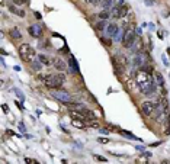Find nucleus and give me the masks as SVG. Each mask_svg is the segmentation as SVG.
Segmentation results:
<instances>
[{
    "label": "nucleus",
    "instance_id": "6ab92c4d",
    "mask_svg": "<svg viewBox=\"0 0 170 164\" xmlns=\"http://www.w3.org/2000/svg\"><path fill=\"white\" fill-rule=\"evenodd\" d=\"M119 13H121V17H124L127 13H128V6L127 5H122V6H119Z\"/></svg>",
    "mask_w": 170,
    "mask_h": 164
},
{
    "label": "nucleus",
    "instance_id": "7c9ffc66",
    "mask_svg": "<svg viewBox=\"0 0 170 164\" xmlns=\"http://www.w3.org/2000/svg\"><path fill=\"white\" fill-rule=\"evenodd\" d=\"M19 131H20V132H25V131H26V129H25V125H24L22 122L19 123Z\"/></svg>",
    "mask_w": 170,
    "mask_h": 164
},
{
    "label": "nucleus",
    "instance_id": "6e6552de",
    "mask_svg": "<svg viewBox=\"0 0 170 164\" xmlns=\"http://www.w3.org/2000/svg\"><path fill=\"white\" fill-rule=\"evenodd\" d=\"M106 32L109 36H116L118 35V25L116 23H109L106 28Z\"/></svg>",
    "mask_w": 170,
    "mask_h": 164
},
{
    "label": "nucleus",
    "instance_id": "dca6fc26",
    "mask_svg": "<svg viewBox=\"0 0 170 164\" xmlns=\"http://www.w3.org/2000/svg\"><path fill=\"white\" fill-rule=\"evenodd\" d=\"M81 112H83L84 115L87 116V118H90L92 121H93V119H96V116H95V113H93L92 110H89V109H86V107H83V110H81Z\"/></svg>",
    "mask_w": 170,
    "mask_h": 164
},
{
    "label": "nucleus",
    "instance_id": "f704fd0d",
    "mask_svg": "<svg viewBox=\"0 0 170 164\" xmlns=\"http://www.w3.org/2000/svg\"><path fill=\"white\" fill-rule=\"evenodd\" d=\"M146 5H147V6H151V5H153V0H147Z\"/></svg>",
    "mask_w": 170,
    "mask_h": 164
},
{
    "label": "nucleus",
    "instance_id": "4468645a",
    "mask_svg": "<svg viewBox=\"0 0 170 164\" xmlns=\"http://www.w3.org/2000/svg\"><path fill=\"white\" fill-rule=\"evenodd\" d=\"M111 16L115 17V19H121V13H119V6H113L112 9H111Z\"/></svg>",
    "mask_w": 170,
    "mask_h": 164
},
{
    "label": "nucleus",
    "instance_id": "39448f33",
    "mask_svg": "<svg viewBox=\"0 0 170 164\" xmlns=\"http://www.w3.org/2000/svg\"><path fill=\"white\" fill-rule=\"evenodd\" d=\"M52 97L57 99V100H60V102H63V103H67V102H70V100H71V94H70L67 90H60V89H55V91L52 93Z\"/></svg>",
    "mask_w": 170,
    "mask_h": 164
},
{
    "label": "nucleus",
    "instance_id": "5701e85b",
    "mask_svg": "<svg viewBox=\"0 0 170 164\" xmlns=\"http://www.w3.org/2000/svg\"><path fill=\"white\" fill-rule=\"evenodd\" d=\"M38 58H39V61H41V63H42V64H45V66H48V64H49V60H48V57H45L44 54H41V55H39V57H38Z\"/></svg>",
    "mask_w": 170,
    "mask_h": 164
},
{
    "label": "nucleus",
    "instance_id": "473e14b6",
    "mask_svg": "<svg viewBox=\"0 0 170 164\" xmlns=\"http://www.w3.org/2000/svg\"><path fill=\"white\" fill-rule=\"evenodd\" d=\"M28 31H29V33H31L32 36H35V31H33V28H32V26H31V28H29Z\"/></svg>",
    "mask_w": 170,
    "mask_h": 164
},
{
    "label": "nucleus",
    "instance_id": "f03ea898",
    "mask_svg": "<svg viewBox=\"0 0 170 164\" xmlns=\"http://www.w3.org/2000/svg\"><path fill=\"white\" fill-rule=\"evenodd\" d=\"M65 82V76L63 73H55V74H48V76H45L44 77V83H45V86L48 87V89H52V90H55V89H60Z\"/></svg>",
    "mask_w": 170,
    "mask_h": 164
},
{
    "label": "nucleus",
    "instance_id": "f8f14e48",
    "mask_svg": "<svg viewBox=\"0 0 170 164\" xmlns=\"http://www.w3.org/2000/svg\"><path fill=\"white\" fill-rule=\"evenodd\" d=\"M9 33H10V36H12L13 39H20V38H22V32H20L17 28H12Z\"/></svg>",
    "mask_w": 170,
    "mask_h": 164
},
{
    "label": "nucleus",
    "instance_id": "c756f323",
    "mask_svg": "<svg viewBox=\"0 0 170 164\" xmlns=\"http://www.w3.org/2000/svg\"><path fill=\"white\" fill-rule=\"evenodd\" d=\"M102 42L106 44L108 47H112V41H109V39H106V38H102Z\"/></svg>",
    "mask_w": 170,
    "mask_h": 164
},
{
    "label": "nucleus",
    "instance_id": "1a4fd4ad",
    "mask_svg": "<svg viewBox=\"0 0 170 164\" xmlns=\"http://www.w3.org/2000/svg\"><path fill=\"white\" fill-rule=\"evenodd\" d=\"M68 70H71L73 73H79V66H77L76 58L73 55H70V58H68Z\"/></svg>",
    "mask_w": 170,
    "mask_h": 164
},
{
    "label": "nucleus",
    "instance_id": "c85d7f7f",
    "mask_svg": "<svg viewBox=\"0 0 170 164\" xmlns=\"http://www.w3.org/2000/svg\"><path fill=\"white\" fill-rule=\"evenodd\" d=\"M95 158H96L97 161H103V163H106V161H108V160H106L103 156H95Z\"/></svg>",
    "mask_w": 170,
    "mask_h": 164
},
{
    "label": "nucleus",
    "instance_id": "f257e3e1",
    "mask_svg": "<svg viewBox=\"0 0 170 164\" xmlns=\"http://www.w3.org/2000/svg\"><path fill=\"white\" fill-rule=\"evenodd\" d=\"M135 82L138 84L140 91L144 96H153L156 93V82H154L153 77L150 74H147L146 71H143V70L137 71L135 73Z\"/></svg>",
    "mask_w": 170,
    "mask_h": 164
},
{
    "label": "nucleus",
    "instance_id": "2eb2a0df",
    "mask_svg": "<svg viewBox=\"0 0 170 164\" xmlns=\"http://www.w3.org/2000/svg\"><path fill=\"white\" fill-rule=\"evenodd\" d=\"M134 64L138 67H143L144 64H143V54H137L135 55V58H134Z\"/></svg>",
    "mask_w": 170,
    "mask_h": 164
},
{
    "label": "nucleus",
    "instance_id": "aec40b11",
    "mask_svg": "<svg viewBox=\"0 0 170 164\" xmlns=\"http://www.w3.org/2000/svg\"><path fill=\"white\" fill-rule=\"evenodd\" d=\"M87 5H92V6H100L102 0H84Z\"/></svg>",
    "mask_w": 170,
    "mask_h": 164
},
{
    "label": "nucleus",
    "instance_id": "2f4dec72",
    "mask_svg": "<svg viewBox=\"0 0 170 164\" xmlns=\"http://www.w3.org/2000/svg\"><path fill=\"white\" fill-rule=\"evenodd\" d=\"M122 5H125L124 0H116V6H122Z\"/></svg>",
    "mask_w": 170,
    "mask_h": 164
},
{
    "label": "nucleus",
    "instance_id": "393cba45",
    "mask_svg": "<svg viewBox=\"0 0 170 164\" xmlns=\"http://www.w3.org/2000/svg\"><path fill=\"white\" fill-rule=\"evenodd\" d=\"M29 0H13V5H16V6H20V5H25V3H28Z\"/></svg>",
    "mask_w": 170,
    "mask_h": 164
},
{
    "label": "nucleus",
    "instance_id": "72a5a7b5",
    "mask_svg": "<svg viewBox=\"0 0 170 164\" xmlns=\"http://www.w3.org/2000/svg\"><path fill=\"white\" fill-rule=\"evenodd\" d=\"M99 131L102 132V134H109V131H108V129H103V128H100Z\"/></svg>",
    "mask_w": 170,
    "mask_h": 164
},
{
    "label": "nucleus",
    "instance_id": "a211bd4d",
    "mask_svg": "<svg viewBox=\"0 0 170 164\" xmlns=\"http://www.w3.org/2000/svg\"><path fill=\"white\" fill-rule=\"evenodd\" d=\"M109 16H111V12H109V10H102V12L99 13V17L103 19V20H106Z\"/></svg>",
    "mask_w": 170,
    "mask_h": 164
},
{
    "label": "nucleus",
    "instance_id": "cd10ccee",
    "mask_svg": "<svg viewBox=\"0 0 170 164\" xmlns=\"http://www.w3.org/2000/svg\"><path fill=\"white\" fill-rule=\"evenodd\" d=\"M109 141H111V140H108V138H103V137H100V138L97 140V142H99V144H108Z\"/></svg>",
    "mask_w": 170,
    "mask_h": 164
},
{
    "label": "nucleus",
    "instance_id": "20e7f679",
    "mask_svg": "<svg viewBox=\"0 0 170 164\" xmlns=\"http://www.w3.org/2000/svg\"><path fill=\"white\" fill-rule=\"evenodd\" d=\"M19 55L20 58L24 60L25 63H32L33 57H35V51L33 48L29 45V44H22V45H19Z\"/></svg>",
    "mask_w": 170,
    "mask_h": 164
},
{
    "label": "nucleus",
    "instance_id": "9d476101",
    "mask_svg": "<svg viewBox=\"0 0 170 164\" xmlns=\"http://www.w3.org/2000/svg\"><path fill=\"white\" fill-rule=\"evenodd\" d=\"M115 5H116V3H115V0H102L100 8L103 9V10H109V12H111V9H112Z\"/></svg>",
    "mask_w": 170,
    "mask_h": 164
},
{
    "label": "nucleus",
    "instance_id": "9b49d317",
    "mask_svg": "<svg viewBox=\"0 0 170 164\" xmlns=\"http://www.w3.org/2000/svg\"><path fill=\"white\" fill-rule=\"evenodd\" d=\"M9 10L12 12V13H15V15H17V16L24 17L25 16V12L24 10H20V9H17L15 5H9Z\"/></svg>",
    "mask_w": 170,
    "mask_h": 164
},
{
    "label": "nucleus",
    "instance_id": "f3484780",
    "mask_svg": "<svg viewBox=\"0 0 170 164\" xmlns=\"http://www.w3.org/2000/svg\"><path fill=\"white\" fill-rule=\"evenodd\" d=\"M73 125H74V126H77V128H81V129L86 126L84 122H83L81 119H77V118H74V119H73Z\"/></svg>",
    "mask_w": 170,
    "mask_h": 164
},
{
    "label": "nucleus",
    "instance_id": "423d86ee",
    "mask_svg": "<svg viewBox=\"0 0 170 164\" xmlns=\"http://www.w3.org/2000/svg\"><path fill=\"white\" fill-rule=\"evenodd\" d=\"M141 109H143V112H144L146 116H153L154 112H156V103L150 102V100H146V102H143Z\"/></svg>",
    "mask_w": 170,
    "mask_h": 164
},
{
    "label": "nucleus",
    "instance_id": "4be33fe9",
    "mask_svg": "<svg viewBox=\"0 0 170 164\" xmlns=\"http://www.w3.org/2000/svg\"><path fill=\"white\" fill-rule=\"evenodd\" d=\"M156 82H157V84H160V86H163L164 84V79H163L162 74H156Z\"/></svg>",
    "mask_w": 170,
    "mask_h": 164
},
{
    "label": "nucleus",
    "instance_id": "7ed1b4c3",
    "mask_svg": "<svg viewBox=\"0 0 170 164\" xmlns=\"http://www.w3.org/2000/svg\"><path fill=\"white\" fill-rule=\"evenodd\" d=\"M135 41H137V29H135L134 25H130V26L125 29V32H124V36H122V45H124L125 48H131L132 44H134Z\"/></svg>",
    "mask_w": 170,
    "mask_h": 164
},
{
    "label": "nucleus",
    "instance_id": "0eeeda50",
    "mask_svg": "<svg viewBox=\"0 0 170 164\" xmlns=\"http://www.w3.org/2000/svg\"><path fill=\"white\" fill-rule=\"evenodd\" d=\"M54 67H55L58 71H65L67 70V64H65L61 58H55L54 60Z\"/></svg>",
    "mask_w": 170,
    "mask_h": 164
},
{
    "label": "nucleus",
    "instance_id": "ddd939ff",
    "mask_svg": "<svg viewBox=\"0 0 170 164\" xmlns=\"http://www.w3.org/2000/svg\"><path fill=\"white\" fill-rule=\"evenodd\" d=\"M106 28H108V23H106V20H103V19H100V20L96 23V29L99 31V32L106 31Z\"/></svg>",
    "mask_w": 170,
    "mask_h": 164
},
{
    "label": "nucleus",
    "instance_id": "b1692460",
    "mask_svg": "<svg viewBox=\"0 0 170 164\" xmlns=\"http://www.w3.org/2000/svg\"><path fill=\"white\" fill-rule=\"evenodd\" d=\"M41 67H42V63H38V61H32V68H35L36 71H39L41 70Z\"/></svg>",
    "mask_w": 170,
    "mask_h": 164
},
{
    "label": "nucleus",
    "instance_id": "a878e982",
    "mask_svg": "<svg viewBox=\"0 0 170 164\" xmlns=\"http://www.w3.org/2000/svg\"><path fill=\"white\" fill-rule=\"evenodd\" d=\"M33 31H35V36H41L42 35V31H41L38 26H33Z\"/></svg>",
    "mask_w": 170,
    "mask_h": 164
},
{
    "label": "nucleus",
    "instance_id": "412c9836",
    "mask_svg": "<svg viewBox=\"0 0 170 164\" xmlns=\"http://www.w3.org/2000/svg\"><path fill=\"white\" fill-rule=\"evenodd\" d=\"M140 70H143V71H146V73H147V74H150V76L153 74V68H151V67H148V66H146V64H144V66H143V67H140Z\"/></svg>",
    "mask_w": 170,
    "mask_h": 164
},
{
    "label": "nucleus",
    "instance_id": "bb28decb",
    "mask_svg": "<svg viewBox=\"0 0 170 164\" xmlns=\"http://www.w3.org/2000/svg\"><path fill=\"white\" fill-rule=\"evenodd\" d=\"M90 128H95V129H100V126H99V123L93 119V122H90Z\"/></svg>",
    "mask_w": 170,
    "mask_h": 164
}]
</instances>
